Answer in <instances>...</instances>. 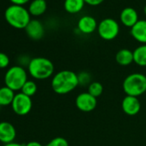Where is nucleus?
<instances>
[{
    "label": "nucleus",
    "mask_w": 146,
    "mask_h": 146,
    "mask_svg": "<svg viewBox=\"0 0 146 146\" xmlns=\"http://www.w3.org/2000/svg\"><path fill=\"white\" fill-rule=\"evenodd\" d=\"M11 107L15 113L20 116H23L28 114L31 111L33 107V102L31 97L20 92L18 94H16Z\"/></svg>",
    "instance_id": "nucleus-7"
},
{
    "label": "nucleus",
    "mask_w": 146,
    "mask_h": 146,
    "mask_svg": "<svg viewBox=\"0 0 146 146\" xmlns=\"http://www.w3.org/2000/svg\"><path fill=\"white\" fill-rule=\"evenodd\" d=\"M143 13H144V15L146 16V5H145V6H144V8H143Z\"/></svg>",
    "instance_id": "nucleus-29"
},
{
    "label": "nucleus",
    "mask_w": 146,
    "mask_h": 146,
    "mask_svg": "<svg viewBox=\"0 0 146 146\" xmlns=\"http://www.w3.org/2000/svg\"><path fill=\"white\" fill-rule=\"evenodd\" d=\"M84 0H64V8L70 14L79 13L84 7Z\"/></svg>",
    "instance_id": "nucleus-17"
},
{
    "label": "nucleus",
    "mask_w": 146,
    "mask_h": 146,
    "mask_svg": "<svg viewBox=\"0 0 146 146\" xmlns=\"http://www.w3.org/2000/svg\"><path fill=\"white\" fill-rule=\"evenodd\" d=\"M21 92L23 93L24 95L29 96V97H32L37 92V85L34 81L28 80L25 83V84L23 86Z\"/></svg>",
    "instance_id": "nucleus-20"
},
{
    "label": "nucleus",
    "mask_w": 146,
    "mask_h": 146,
    "mask_svg": "<svg viewBox=\"0 0 146 146\" xmlns=\"http://www.w3.org/2000/svg\"><path fill=\"white\" fill-rule=\"evenodd\" d=\"M4 146H25V144H21V143H18L12 142V143H6Z\"/></svg>",
    "instance_id": "nucleus-28"
},
{
    "label": "nucleus",
    "mask_w": 146,
    "mask_h": 146,
    "mask_svg": "<svg viewBox=\"0 0 146 146\" xmlns=\"http://www.w3.org/2000/svg\"><path fill=\"white\" fill-rule=\"evenodd\" d=\"M122 88L126 96L138 97L146 92V76L138 72L131 73L124 79Z\"/></svg>",
    "instance_id": "nucleus-4"
},
{
    "label": "nucleus",
    "mask_w": 146,
    "mask_h": 146,
    "mask_svg": "<svg viewBox=\"0 0 146 146\" xmlns=\"http://www.w3.org/2000/svg\"><path fill=\"white\" fill-rule=\"evenodd\" d=\"M25 31L27 35L35 40H40L45 34V29L43 24L36 19H32L28 26L25 28Z\"/></svg>",
    "instance_id": "nucleus-11"
},
{
    "label": "nucleus",
    "mask_w": 146,
    "mask_h": 146,
    "mask_svg": "<svg viewBox=\"0 0 146 146\" xmlns=\"http://www.w3.org/2000/svg\"><path fill=\"white\" fill-rule=\"evenodd\" d=\"M119 19L121 23L127 28H132L139 20L137 11L131 7L124 8L120 12Z\"/></svg>",
    "instance_id": "nucleus-13"
},
{
    "label": "nucleus",
    "mask_w": 146,
    "mask_h": 146,
    "mask_svg": "<svg viewBox=\"0 0 146 146\" xmlns=\"http://www.w3.org/2000/svg\"><path fill=\"white\" fill-rule=\"evenodd\" d=\"M46 8H47V5L46 0H33L29 4L28 10L31 16L39 17L46 12Z\"/></svg>",
    "instance_id": "nucleus-16"
},
{
    "label": "nucleus",
    "mask_w": 146,
    "mask_h": 146,
    "mask_svg": "<svg viewBox=\"0 0 146 146\" xmlns=\"http://www.w3.org/2000/svg\"><path fill=\"white\" fill-rule=\"evenodd\" d=\"M15 96V91H13L7 86L0 88V106L6 107L11 105Z\"/></svg>",
    "instance_id": "nucleus-18"
},
{
    "label": "nucleus",
    "mask_w": 146,
    "mask_h": 146,
    "mask_svg": "<svg viewBox=\"0 0 146 146\" xmlns=\"http://www.w3.org/2000/svg\"><path fill=\"white\" fill-rule=\"evenodd\" d=\"M25 146H43V145H42L40 143H39V142L31 141V142H29L28 143H26Z\"/></svg>",
    "instance_id": "nucleus-27"
},
{
    "label": "nucleus",
    "mask_w": 146,
    "mask_h": 146,
    "mask_svg": "<svg viewBox=\"0 0 146 146\" xmlns=\"http://www.w3.org/2000/svg\"><path fill=\"white\" fill-rule=\"evenodd\" d=\"M28 81L27 71L23 67L16 65L11 67L5 73V86L13 91L21 90L23 86Z\"/></svg>",
    "instance_id": "nucleus-5"
},
{
    "label": "nucleus",
    "mask_w": 146,
    "mask_h": 146,
    "mask_svg": "<svg viewBox=\"0 0 146 146\" xmlns=\"http://www.w3.org/2000/svg\"><path fill=\"white\" fill-rule=\"evenodd\" d=\"M97 32L102 39L105 40H112L119 35V25L116 20L108 17L98 23Z\"/></svg>",
    "instance_id": "nucleus-6"
},
{
    "label": "nucleus",
    "mask_w": 146,
    "mask_h": 146,
    "mask_svg": "<svg viewBox=\"0 0 146 146\" xmlns=\"http://www.w3.org/2000/svg\"><path fill=\"white\" fill-rule=\"evenodd\" d=\"M10 64V58L7 54L0 52V69H5Z\"/></svg>",
    "instance_id": "nucleus-24"
},
{
    "label": "nucleus",
    "mask_w": 146,
    "mask_h": 146,
    "mask_svg": "<svg viewBox=\"0 0 146 146\" xmlns=\"http://www.w3.org/2000/svg\"><path fill=\"white\" fill-rule=\"evenodd\" d=\"M115 60L116 62L122 66H127L130 65L131 63H133V51H131L127 48H123L118 51V52L115 55Z\"/></svg>",
    "instance_id": "nucleus-15"
},
{
    "label": "nucleus",
    "mask_w": 146,
    "mask_h": 146,
    "mask_svg": "<svg viewBox=\"0 0 146 146\" xmlns=\"http://www.w3.org/2000/svg\"><path fill=\"white\" fill-rule=\"evenodd\" d=\"M85 4L90 6H97L104 2V0H84Z\"/></svg>",
    "instance_id": "nucleus-25"
},
{
    "label": "nucleus",
    "mask_w": 146,
    "mask_h": 146,
    "mask_svg": "<svg viewBox=\"0 0 146 146\" xmlns=\"http://www.w3.org/2000/svg\"><path fill=\"white\" fill-rule=\"evenodd\" d=\"M10 1H11L13 5H25V4H27L28 2H29L30 0H10Z\"/></svg>",
    "instance_id": "nucleus-26"
},
{
    "label": "nucleus",
    "mask_w": 146,
    "mask_h": 146,
    "mask_svg": "<svg viewBox=\"0 0 146 146\" xmlns=\"http://www.w3.org/2000/svg\"><path fill=\"white\" fill-rule=\"evenodd\" d=\"M0 108H1V106H0Z\"/></svg>",
    "instance_id": "nucleus-30"
},
{
    "label": "nucleus",
    "mask_w": 146,
    "mask_h": 146,
    "mask_svg": "<svg viewBox=\"0 0 146 146\" xmlns=\"http://www.w3.org/2000/svg\"><path fill=\"white\" fill-rule=\"evenodd\" d=\"M30 76L37 80H45L51 78L54 72L53 63L44 57H36L30 59L28 65Z\"/></svg>",
    "instance_id": "nucleus-3"
},
{
    "label": "nucleus",
    "mask_w": 146,
    "mask_h": 146,
    "mask_svg": "<svg viewBox=\"0 0 146 146\" xmlns=\"http://www.w3.org/2000/svg\"><path fill=\"white\" fill-rule=\"evenodd\" d=\"M78 78L79 85H81V86H86V85L89 86L92 83L91 82V76L87 71L80 72L79 74H78Z\"/></svg>",
    "instance_id": "nucleus-22"
},
{
    "label": "nucleus",
    "mask_w": 146,
    "mask_h": 146,
    "mask_svg": "<svg viewBox=\"0 0 146 146\" xmlns=\"http://www.w3.org/2000/svg\"><path fill=\"white\" fill-rule=\"evenodd\" d=\"M131 35L135 40L141 44H146V20H138L131 28Z\"/></svg>",
    "instance_id": "nucleus-14"
},
{
    "label": "nucleus",
    "mask_w": 146,
    "mask_h": 146,
    "mask_svg": "<svg viewBox=\"0 0 146 146\" xmlns=\"http://www.w3.org/2000/svg\"><path fill=\"white\" fill-rule=\"evenodd\" d=\"M45 146H69V143L65 138L62 137H57L52 138Z\"/></svg>",
    "instance_id": "nucleus-23"
},
{
    "label": "nucleus",
    "mask_w": 146,
    "mask_h": 146,
    "mask_svg": "<svg viewBox=\"0 0 146 146\" xmlns=\"http://www.w3.org/2000/svg\"><path fill=\"white\" fill-rule=\"evenodd\" d=\"M133 61L138 66H146V44H142L134 49Z\"/></svg>",
    "instance_id": "nucleus-19"
},
{
    "label": "nucleus",
    "mask_w": 146,
    "mask_h": 146,
    "mask_svg": "<svg viewBox=\"0 0 146 146\" xmlns=\"http://www.w3.org/2000/svg\"><path fill=\"white\" fill-rule=\"evenodd\" d=\"M51 85L52 90L58 95L69 94L79 85L78 74L70 70H60L52 77Z\"/></svg>",
    "instance_id": "nucleus-1"
},
{
    "label": "nucleus",
    "mask_w": 146,
    "mask_h": 146,
    "mask_svg": "<svg viewBox=\"0 0 146 146\" xmlns=\"http://www.w3.org/2000/svg\"><path fill=\"white\" fill-rule=\"evenodd\" d=\"M17 136V131L14 125L6 121L0 122V142L4 144L14 142Z\"/></svg>",
    "instance_id": "nucleus-10"
},
{
    "label": "nucleus",
    "mask_w": 146,
    "mask_h": 146,
    "mask_svg": "<svg viewBox=\"0 0 146 146\" xmlns=\"http://www.w3.org/2000/svg\"><path fill=\"white\" fill-rule=\"evenodd\" d=\"M88 92L94 97H99L103 92V86L99 82H92L88 86Z\"/></svg>",
    "instance_id": "nucleus-21"
},
{
    "label": "nucleus",
    "mask_w": 146,
    "mask_h": 146,
    "mask_svg": "<svg viewBox=\"0 0 146 146\" xmlns=\"http://www.w3.org/2000/svg\"><path fill=\"white\" fill-rule=\"evenodd\" d=\"M31 15L23 5H11L5 11L6 22L13 28L17 29H25L29 22Z\"/></svg>",
    "instance_id": "nucleus-2"
},
{
    "label": "nucleus",
    "mask_w": 146,
    "mask_h": 146,
    "mask_svg": "<svg viewBox=\"0 0 146 146\" xmlns=\"http://www.w3.org/2000/svg\"><path fill=\"white\" fill-rule=\"evenodd\" d=\"M98 24L95 17L91 16H84L78 22V30L84 35H90L97 29Z\"/></svg>",
    "instance_id": "nucleus-12"
},
{
    "label": "nucleus",
    "mask_w": 146,
    "mask_h": 146,
    "mask_svg": "<svg viewBox=\"0 0 146 146\" xmlns=\"http://www.w3.org/2000/svg\"><path fill=\"white\" fill-rule=\"evenodd\" d=\"M75 104L78 109H79L80 111L90 113L96 108L97 98L94 97L89 92H83L77 96Z\"/></svg>",
    "instance_id": "nucleus-8"
},
{
    "label": "nucleus",
    "mask_w": 146,
    "mask_h": 146,
    "mask_svg": "<svg viewBox=\"0 0 146 146\" xmlns=\"http://www.w3.org/2000/svg\"><path fill=\"white\" fill-rule=\"evenodd\" d=\"M121 108L125 114L129 116H134L139 113L141 109V103L137 97L125 96L122 100Z\"/></svg>",
    "instance_id": "nucleus-9"
}]
</instances>
